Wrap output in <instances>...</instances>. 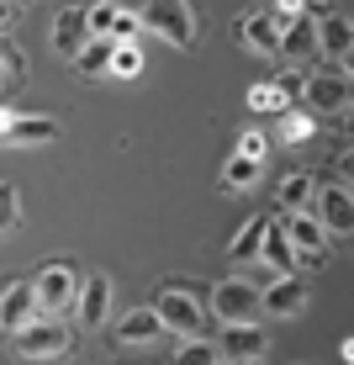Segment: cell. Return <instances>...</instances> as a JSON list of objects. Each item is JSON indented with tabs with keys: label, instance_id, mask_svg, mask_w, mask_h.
I'll use <instances>...</instances> for the list:
<instances>
[{
	"label": "cell",
	"instance_id": "obj_13",
	"mask_svg": "<svg viewBox=\"0 0 354 365\" xmlns=\"http://www.w3.org/2000/svg\"><path fill=\"white\" fill-rule=\"evenodd\" d=\"M307 307V281L301 275H275L270 286H264V312H275V318H291V312Z\"/></svg>",
	"mask_w": 354,
	"mask_h": 365
},
{
	"label": "cell",
	"instance_id": "obj_8",
	"mask_svg": "<svg viewBox=\"0 0 354 365\" xmlns=\"http://www.w3.org/2000/svg\"><path fill=\"white\" fill-rule=\"evenodd\" d=\"M286 233H291V244H296L301 259H312V265H323V259H328V228H323L318 212H291Z\"/></svg>",
	"mask_w": 354,
	"mask_h": 365
},
{
	"label": "cell",
	"instance_id": "obj_9",
	"mask_svg": "<svg viewBox=\"0 0 354 365\" xmlns=\"http://www.w3.org/2000/svg\"><path fill=\"white\" fill-rule=\"evenodd\" d=\"M43 318V307H37V286L32 281H21V286H11L6 297H0V334H21L27 323Z\"/></svg>",
	"mask_w": 354,
	"mask_h": 365
},
{
	"label": "cell",
	"instance_id": "obj_36",
	"mask_svg": "<svg viewBox=\"0 0 354 365\" xmlns=\"http://www.w3.org/2000/svg\"><path fill=\"white\" fill-rule=\"evenodd\" d=\"M344 128H349V133H354V106H349V111H344Z\"/></svg>",
	"mask_w": 354,
	"mask_h": 365
},
{
	"label": "cell",
	"instance_id": "obj_26",
	"mask_svg": "<svg viewBox=\"0 0 354 365\" xmlns=\"http://www.w3.org/2000/svg\"><path fill=\"white\" fill-rule=\"evenodd\" d=\"M254 175H259V159H244V154H233V159H227V170H222V180L233 185V191H244V185L254 180Z\"/></svg>",
	"mask_w": 354,
	"mask_h": 365
},
{
	"label": "cell",
	"instance_id": "obj_6",
	"mask_svg": "<svg viewBox=\"0 0 354 365\" xmlns=\"http://www.w3.org/2000/svg\"><path fill=\"white\" fill-rule=\"evenodd\" d=\"M159 318H164V329L170 334H180V339H201V329H207V312L196 307V297L191 292H180V286H170V292H159Z\"/></svg>",
	"mask_w": 354,
	"mask_h": 365
},
{
	"label": "cell",
	"instance_id": "obj_24",
	"mask_svg": "<svg viewBox=\"0 0 354 365\" xmlns=\"http://www.w3.org/2000/svg\"><path fill=\"white\" fill-rule=\"evenodd\" d=\"M286 96H291L286 85H254V91H249V111H259V117H264V111H286L291 106Z\"/></svg>",
	"mask_w": 354,
	"mask_h": 365
},
{
	"label": "cell",
	"instance_id": "obj_16",
	"mask_svg": "<svg viewBox=\"0 0 354 365\" xmlns=\"http://www.w3.org/2000/svg\"><path fill=\"white\" fill-rule=\"evenodd\" d=\"M90 16L85 11H58V27H53V48L58 53H69V58H80V48L90 43Z\"/></svg>",
	"mask_w": 354,
	"mask_h": 365
},
{
	"label": "cell",
	"instance_id": "obj_19",
	"mask_svg": "<svg viewBox=\"0 0 354 365\" xmlns=\"http://www.w3.org/2000/svg\"><path fill=\"white\" fill-rule=\"evenodd\" d=\"M318 37H323V53H328V58H349V48H354L349 16H333V11H323V16H318Z\"/></svg>",
	"mask_w": 354,
	"mask_h": 365
},
{
	"label": "cell",
	"instance_id": "obj_35",
	"mask_svg": "<svg viewBox=\"0 0 354 365\" xmlns=\"http://www.w3.org/2000/svg\"><path fill=\"white\" fill-rule=\"evenodd\" d=\"M6 128H11V111H0V143H6Z\"/></svg>",
	"mask_w": 354,
	"mask_h": 365
},
{
	"label": "cell",
	"instance_id": "obj_14",
	"mask_svg": "<svg viewBox=\"0 0 354 365\" xmlns=\"http://www.w3.org/2000/svg\"><path fill=\"white\" fill-rule=\"evenodd\" d=\"M74 312H80L85 329H100V323L111 318V281H106V275H90V281L80 286V307H74Z\"/></svg>",
	"mask_w": 354,
	"mask_h": 365
},
{
	"label": "cell",
	"instance_id": "obj_3",
	"mask_svg": "<svg viewBox=\"0 0 354 365\" xmlns=\"http://www.w3.org/2000/svg\"><path fill=\"white\" fill-rule=\"evenodd\" d=\"M301 101L312 106V117H318V111H349L354 106V74L349 69H318V74H307Z\"/></svg>",
	"mask_w": 354,
	"mask_h": 365
},
{
	"label": "cell",
	"instance_id": "obj_15",
	"mask_svg": "<svg viewBox=\"0 0 354 365\" xmlns=\"http://www.w3.org/2000/svg\"><path fill=\"white\" fill-rule=\"evenodd\" d=\"M159 334H164L159 307H137V312H127V318L117 323V344H122V349H132V344H154Z\"/></svg>",
	"mask_w": 354,
	"mask_h": 365
},
{
	"label": "cell",
	"instance_id": "obj_25",
	"mask_svg": "<svg viewBox=\"0 0 354 365\" xmlns=\"http://www.w3.org/2000/svg\"><path fill=\"white\" fill-rule=\"evenodd\" d=\"M85 16H90V32H95V37H111V32H117L122 6H117V0H95V6L85 11Z\"/></svg>",
	"mask_w": 354,
	"mask_h": 365
},
{
	"label": "cell",
	"instance_id": "obj_31",
	"mask_svg": "<svg viewBox=\"0 0 354 365\" xmlns=\"http://www.w3.org/2000/svg\"><path fill=\"white\" fill-rule=\"evenodd\" d=\"M16 80H21V64H16V53H6V48H0V91H11Z\"/></svg>",
	"mask_w": 354,
	"mask_h": 365
},
{
	"label": "cell",
	"instance_id": "obj_37",
	"mask_svg": "<svg viewBox=\"0 0 354 365\" xmlns=\"http://www.w3.org/2000/svg\"><path fill=\"white\" fill-rule=\"evenodd\" d=\"M11 16V0H0V21H6Z\"/></svg>",
	"mask_w": 354,
	"mask_h": 365
},
{
	"label": "cell",
	"instance_id": "obj_10",
	"mask_svg": "<svg viewBox=\"0 0 354 365\" xmlns=\"http://www.w3.org/2000/svg\"><path fill=\"white\" fill-rule=\"evenodd\" d=\"M312 53H323V37H318V16L312 11H301V16H291L286 21V32H281V58H312Z\"/></svg>",
	"mask_w": 354,
	"mask_h": 365
},
{
	"label": "cell",
	"instance_id": "obj_22",
	"mask_svg": "<svg viewBox=\"0 0 354 365\" xmlns=\"http://www.w3.org/2000/svg\"><path fill=\"white\" fill-rule=\"evenodd\" d=\"M264 238H270V217H249L244 233L233 238V259H259L264 255Z\"/></svg>",
	"mask_w": 354,
	"mask_h": 365
},
{
	"label": "cell",
	"instance_id": "obj_12",
	"mask_svg": "<svg viewBox=\"0 0 354 365\" xmlns=\"http://www.w3.org/2000/svg\"><path fill=\"white\" fill-rule=\"evenodd\" d=\"M318 217L328 233H354V191L349 185H323L318 191Z\"/></svg>",
	"mask_w": 354,
	"mask_h": 365
},
{
	"label": "cell",
	"instance_id": "obj_5",
	"mask_svg": "<svg viewBox=\"0 0 354 365\" xmlns=\"http://www.w3.org/2000/svg\"><path fill=\"white\" fill-rule=\"evenodd\" d=\"M212 312H217L222 323H254L264 312V292L249 281H222L217 292H212Z\"/></svg>",
	"mask_w": 354,
	"mask_h": 365
},
{
	"label": "cell",
	"instance_id": "obj_17",
	"mask_svg": "<svg viewBox=\"0 0 354 365\" xmlns=\"http://www.w3.org/2000/svg\"><path fill=\"white\" fill-rule=\"evenodd\" d=\"M264 265H270L275 275H296V244H291V233H286V222H270V238H264Z\"/></svg>",
	"mask_w": 354,
	"mask_h": 365
},
{
	"label": "cell",
	"instance_id": "obj_18",
	"mask_svg": "<svg viewBox=\"0 0 354 365\" xmlns=\"http://www.w3.org/2000/svg\"><path fill=\"white\" fill-rule=\"evenodd\" d=\"M53 138H58L53 117H11V128H6V143H16V148H37V143H53Z\"/></svg>",
	"mask_w": 354,
	"mask_h": 365
},
{
	"label": "cell",
	"instance_id": "obj_4",
	"mask_svg": "<svg viewBox=\"0 0 354 365\" xmlns=\"http://www.w3.org/2000/svg\"><path fill=\"white\" fill-rule=\"evenodd\" d=\"M11 339H16V349L27 360H58V355H69V339L74 334L58 318H37V323H27V329L11 334Z\"/></svg>",
	"mask_w": 354,
	"mask_h": 365
},
{
	"label": "cell",
	"instance_id": "obj_23",
	"mask_svg": "<svg viewBox=\"0 0 354 365\" xmlns=\"http://www.w3.org/2000/svg\"><path fill=\"white\" fill-rule=\"evenodd\" d=\"M222 344H207V339H185L180 355H175V365H222Z\"/></svg>",
	"mask_w": 354,
	"mask_h": 365
},
{
	"label": "cell",
	"instance_id": "obj_11",
	"mask_svg": "<svg viewBox=\"0 0 354 365\" xmlns=\"http://www.w3.org/2000/svg\"><path fill=\"white\" fill-rule=\"evenodd\" d=\"M264 349H270V334L259 329V323H222V355L227 360H259Z\"/></svg>",
	"mask_w": 354,
	"mask_h": 365
},
{
	"label": "cell",
	"instance_id": "obj_20",
	"mask_svg": "<svg viewBox=\"0 0 354 365\" xmlns=\"http://www.w3.org/2000/svg\"><path fill=\"white\" fill-rule=\"evenodd\" d=\"M111 58H117V37H90V43L80 48V58H74V69L80 74H106Z\"/></svg>",
	"mask_w": 354,
	"mask_h": 365
},
{
	"label": "cell",
	"instance_id": "obj_38",
	"mask_svg": "<svg viewBox=\"0 0 354 365\" xmlns=\"http://www.w3.org/2000/svg\"><path fill=\"white\" fill-rule=\"evenodd\" d=\"M344 69H349V74H354V48H349V58H344Z\"/></svg>",
	"mask_w": 354,
	"mask_h": 365
},
{
	"label": "cell",
	"instance_id": "obj_2",
	"mask_svg": "<svg viewBox=\"0 0 354 365\" xmlns=\"http://www.w3.org/2000/svg\"><path fill=\"white\" fill-rule=\"evenodd\" d=\"M37 307H43V318L48 312H69V307H80V275H74L69 259H48L43 270H37Z\"/></svg>",
	"mask_w": 354,
	"mask_h": 365
},
{
	"label": "cell",
	"instance_id": "obj_7",
	"mask_svg": "<svg viewBox=\"0 0 354 365\" xmlns=\"http://www.w3.org/2000/svg\"><path fill=\"white\" fill-rule=\"evenodd\" d=\"M281 32H286V21H281V11H244V21H238V43L249 48V53H281Z\"/></svg>",
	"mask_w": 354,
	"mask_h": 365
},
{
	"label": "cell",
	"instance_id": "obj_29",
	"mask_svg": "<svg viewBox=\"0 0 354 365\" xmlns=\"http://www.w3.org/2000/svg\"><path fill=\"white\" fill-rule=\"evenodd\" d=\"M281 138H286V143H307V138H312V117H301V111H291V117L281 122Z\"/></svg>",
	"mask_w": 354,
	"mask_h": 365
},
{
	"label": "cell",
	"instance_id": "obj_30",
	"mask_svg": "<svg viewBox=\"0 0 354 365\" xmlns=\"http://www.w3.org/2000/svg\"><path fill=\"white\" fill-rule=\"evenodd\" d=\"M137 27H143V11H122V16H117V32H111V37H117V43H132Z\"/></svg>",
	"mask_w": 354,
	"mask_h": 365
},
{
	"label": "cell",
	"instance_id": "obj_34",
	"mask_svg": "<svg viewBox=\"0 0 354 365\" xmlns=\"http://www.w3.org/2000/svg\"><path fill=\"white\" fill-rule=\"evenodd\" d=\"M338 355H344V365H354V339H344V344H338Z\"/></svg>",
	"mask_w": 354,
	"mask_h": 365
},
{
	"label": "cell",
	"instance_id": "obj_21",
	"mask_svg": "<svg viewBox=\"0 0 354 365\" xmlns=\"http://www.w3.org/2000/svg\"><path fill=\"white\" fill-rule=\"evenodd\" d=\"M281 207L286 212H312V207H318V191H312V175H286V180H281Z\"/></svg>",
	"mask_w": 354,
	"mask_h": 365
},
{
	"label": "cell",
	"instance_id": "obj_27",
	"mask_svg": "<svg viewBox=\"0 0 354 365\" xmlns=\"http://www.w3.org/2000/svg\"><path fill=\"white\" fill-rule=\"evenodd\" d=\"M21 222V201H16V185L0 180V233H11Z\"/></svg>",
	"mask_w": 354,
	"mask_h": 365
},
{
	"label": "cell",
	"instance_id": "obj_33",
	"mask_svg": "<svg viewBox=\"0 0 354 365\" xmlns=\"http://www.w3.org/2000/svg\"><path fill=\"white\" fill-rule=\"evenodd\" d=\"M338 175H344V185H354V148L338 154Z\"/></svg>",
	"mask_w": 354,
	"mask_h": 365
},
{
	"label": "cell",
	"instance_id": "obj_32",
	"mask_svg": "<svg viewBox=\"0 0 354 365\" xmlns=\"http://www.w3.org/2000/svg\"><path fill=\"white\" fill-rule=\"evenodd\" d=\"M238 154L244 159H264V133H244L238 138Z\"/></svg>",
	"mask_w": 354,
	"mask_h": 365
},
{
	"label": "cell",
	"instance_id": "obj_1",
	"mask_svg": "<svg viewBox=\"0 0 354 365\" xmlns=\"http://www.w3.org/2000/svg\"><path fill=\"white\" fill-rule=\"evenodd\" d=\"M143 27L159 32L170 48H191L196 43V11H191V0H143Z\"/></svg>",
	"mask_w": 354,
	"mask_h": 365
},
{
	"label": "cell",
	"instance_id": "obj_28",
	"mask_svg": "<svg viewBox=\"0 0 354 365\" xmlns=\"http://www.w3.org/2000/svg\"><path fill=\"white\" fill-rule=\"evenodd\" d=\"M111 74H122V80L143 74V53H137L132 43H117V58H111Z\"/></svg>",
	"mask_w": 354,
	"mask_h": 365
}]
</instances>
